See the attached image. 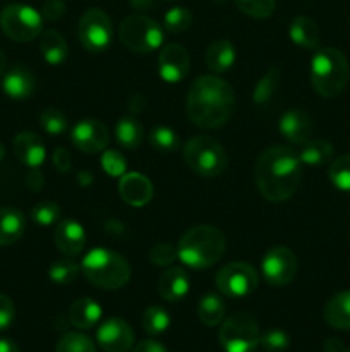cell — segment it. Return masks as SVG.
Returning <instances> with one entry per match:
<instances>
[{
    "mask_svg": "<svg viewBox=\"0 0 350 352\" xmlns=\"http://www.w3.org/2000/svg\"><path fill=\"white\" fill-rule=\"evenodd\" d=\"M115 140L126 150H136L144 140V129L139 120L132 116L119 119L115 124Z\"/></svg>",
    "mask_w": 350,
    "mask_h": 352,
    "instance_id": "cell-29",
    "label": "cell"
},
{
    "mask_svg": "<svg viewBox=\"0 0 350 352\" xmlns=\"http://www.w3.org/2000/svg\"><path fill=\"white\" fill-rule=\"evenodd\" d=\"M345 352H350V349H349V351H345Z\"/></svg>",
    "mask_w": 350,
    "mask_h": 352,
    "instance_id": "cell-56",
    "label": "cell"
},
{
    "mask_svg": "<svg viewBox=\"0 0 350 352\" xmlns=\"http://www.w3.org/2000/svg\"><path fill=\"white\" fill-rule=\"evenodd\" d=\"M129 2L136 10H150L154 6L153 0H129Z\"/></svg>",
    "mask_w": 350,
    "mask_h": 352,
    "instance_id": "cell-49",
    "label": "cell"
},
{
    "mask_svg": "<svg viewBox=\"0 0 350 352\" xmlns=\"http://www.w3.org/2000/svg\"><path fill=\"white\" fill-rule=\"evenodd\" d=\"M288 34H290V40L297 47L305 48V50H314V48H318L319 40H321L318 24L307 16L295 17L290 23V28H288Z\"/></svg>",
    "mask_w": 350,
    "mask_h": 352,
    "instance_id": "cell-24",
    "label": "cell"
},
{
    "mask_svg": "<svg viewBox=\"0 0 350 352\" xmlns=\"http://www.w3.org/2000/svg\"><path fill=\"white\" fill-rule=\"evenodd\" d=\"M280 134L292 144H304L312 134V119L305 110L292 109L280 117Z\"/></svg>",
    "mask_w": 350,
    "mask_h": 352,
    "instance_id": "cell-18",
    "label": "cell"
},
{
    "mask_svg": "<svg viewBox=\"0 0 350 352\" xmlns=\"http://www.w3.org/2000/svg\"><path fill=\"white\" fill-rule=\"evenodd\" d=\"M239 10L254 19H266L275 12V0H233Z\"/></svg>",
    "mask_w": 350,
    "mask_h": 352,
    "instance_id": "cell-39",
    "label": "cell"
},
{
    "mask_svg": "<svg viewBox=\"0 0 350 352\" xmlns=\"http://www.w3.org/2000/svg\"><path fill=\"white\" fill-rule=\"evenodd\" d=\"M40 124L43 131L50 136H60L67 131V116L55 107H48L40 113Z\"/></svg>",
    "mask_w": 350,
    "mask_h": 352,
    "instance_id": "cell-35",
    "label": "cell"
},
{
    "mask_svg": "<svg viewBox=\"0 0 350 352\" xmlns=\"http://www.w3.org/2000/svg\"><path fill=\"white\" fill-rule=\"evenodd\" d=\"M311 82L323 98H335L349 82V60L342 50L321 48L311 58Z\"/></svg>",
    "mask_w": 350,
    "mask_h": 352,
    "instance_id": "cell-5",
    "label": "cell"
},
{
    "mask_svg": "<svg viewBox=\"0 0 350 352\" xmlns=\"http://www.w3.org/2000/svg\"><path fill=\"white\" fill-rule=\"evenodd\" d=\"M150 261L156 267H168L177 260V248L172 246L170 243H158L148 253Z\"/></svg>",
    "mask_w": 350,
    "mask_h": 352,
    "instance_id": "cell-43",
    "label": "cell"
},
{
    "mask_svg": "<svg viewBox=\"0 0 350 352\" xmlns=\"http://www.w3.org/2000/svg\"><path fill=\"white\" fill-rule=\"evenodd\" d=\"M96 342L105 352H129L134 344V332L122 318H108L100 325Z\"/></svg>",
    "mask_w": 350,
    "mask_h": 352,
    "instance_id": "cell-15",
    "label": "cell"
},
{
    "mask_svg": "<svg viewBox=\"0 0 350 352\" xmlns=\"http://www.w3.org/2000/svg\"><path fill=\"white\" fill-rule=\"evenodd\" d=\"M54 241L57 250L64 256L74 258L82 253L86 246V230L79 222L72 219L60 220L54 232Z\"/></svg>",
    "mask_w": 350,
    "mask_h": 352,
    "instance_id": "cell-17",
    "label": "cell"
},
{
    "mask_svg": "<svg viewBox=\"0 0 350 352\" xmlns=\"http://www.w3.org/2000/svg\"><path fill=\"white\" fill-rule=\"evenodd\" d=\"M150 144L156 151L170 153L178 148V136L174 129L167 126H156L150 133Z\"/></svg>",
    "mask_w": 350,
    "mask_h": 352,
    "instance_id": "cell-36",
    "label": "cell"
},
{
    "mask_svg": "<svg viewBox=\"0 0 350 352\" xmlns=\"http://www.w3.org/2000/svg\"><path fill=\"white\" fill-rule=\"evenodd\" d=\"M78 181H79V184L88 186L89 182H93V175H89L88 172H82V174L78 177Z\"/></svg>",
    "mask_w": 350,
    "mask_h": 352,
    "instance_id": "cell-52",
    "label": "cell"
},
{
    "mask_svg": "<svg viewBox=\"0 0 350 352\" xmlns=\"http://www.w3.org/2000/svg\"><path fill=\"white\" fill-rule=\"evenodd\" d=\"M335 148L329 141L325 140H309L304 144H301L297 155L302 165H309V167H319L328 162H331Z\"/></svg>",
    "mask_w": 350,
    "mask_h": 352,
    "instance_id": "cell-28",
    "label": "cell"
},
{
    "mask_svg": "<svg viewBox=\"0 0 350 352\" xmlns=\"http://www.w3.org/2000/svg\"><path fill=\"white\" fill-rule=\"evenodd\" d=\"M78 36L82 47L91 54H102L110 47L113 38L112 21L98 7L88 9L79 19Z\"/></svg>",
    "mask_w": 350,
    "mask_h": 352,
    "instance_id": "cell-11",
    "label": "cell"
},
{
    "mask_svg": "<svg viewBox=\"0 0 350 352\" xmlns=\"http://www.w3.org/2000/svg\"><path fill=\"white\" fill-rule=\"evenodd\" d=\"M325 322L336 330H350V291L338 292L325 306Z\"/></svg>",
    "mask_w": 350,
    "mask_h": 352,
    "instance_id": "cell-22",
    "label": "cell"
},
{
    "mask_svg": "<svg viewBox=\"0 0 350 352\" xmlns=\"http://www.w3.org/2000/svg\"><path fill=\"white\" fill-rule=\"evenodd\" d=\"M342 342L338 339H328L325 342V351L326 352H342Z\"/></svg>",
    "mask_w": 350,
    "mask_h": 352,
    "instance_id": "cell-50",
    "label": "cell"
},
{
    "mask_svg": "<svg viewBox=\"0 0 350 352\" xmlns=\"http://www.w3.org/2000/svg\"><path fill=\"white\" fill-rule=\"evenodd\" d=\"M40 52L47 64L60 65L67 58V41L58 31L48 30L40 34Z\"/></svg>",
    "mask_w": 350,
    "mask_h": 352,
    "instance_id": "cell-27",
    "label": "cell"
},
{
    "mask_svg": "<svg viewBox=\"0 0 350 352\" xmlns=\"http://www.w3.org/2000/svg\"><path fill=\"white\" fill-rule=\"evenodd\" d=\"M278 82H280V69L271 67L270 71L256 82V86H254V105H266V103H270V100L273 98L275 93H277Z\"/></svg>",
    "mask_w": 350,
    "mask_h": 352,
    "instance_id": "cell-31",
    "label": "cell"
},
{
    "mask_svg": "<svg viewBox=\"0 0 350 352\" xmlns=\"http://www.w3.org/2000/svg\"><path fill=\"white\" fill-rule=\"evenodd\" d=\"M16 316V308L9 296L0 294V332L9 329Z\"/></svg>",
    "mask_w": 350,
    "mask_h": 352,
    "instance_id": "cell-44",
    "label": "cell"
},
{
    "mask_svg": "<svg viewBox=\"0 0 350 352\" xmlns=\"http://www.w3.org/2000/svg\"><path fill=\"white\" fill-rule=\"evenodd\" d=\"M12 148L17 160L30 168H38L47 158L43 141L38 134L31 133V131H23V133L16 134L12 141Z\"/></svg>",
    "mask_w": 350,
    "mask_h": 352,
    "instance_id": "cell-19",
    "label": "cell"
},
{
    "mask_svg": "<svg viewBox=\"0 0 350 352\" xmlns=\"http://www.w3.org/2000/svg\"><path fill=\"white\" fill-rule=\"evenodd\" d=\"M67 7H65L64 0H45L41 6V16L47 21H58L65 14Z\"/></svg>",
    "mask_w": 350,
    "mask_h": 352,
    "instance_id": "cell-45",
    "label": "cell"
},
{
    "mask_svg": "<svg viewBox=\"0 0 350 352\" xmlns=\"http://www.w3.org/2000/svg\"><path fill=\"white\" fill-rule=\"evenodd\" d=\"M329 181L338 191L350 192V155H342L329 164Z\"/></svg>",
    "mask_w": 350,
    "mask_h": 352,
    "instance_id": "cell-34",
    "label": "cell"
},
{
    "mask_svg": "<svg viewBox=\"0 0 350 352\" xmlns=\"http://www.w3.org/2000/svg\"><path fill=\"white\" fill-rule=\"evenodd\" d=\"M132 352H167V349L156 340H143L134 347Z\"/></svg>",
    "mask_w": 350,
    "mask_h": 352,
    "instance_id": "cell-48",
    "label": "cell"
},
{
    "mask_svg": "<svg viewBox=\"0 0 350 352\" xmlns=\"http://www.w3.org/2000/svg\"><path fill=\"white\" fill-rule=\"evenodd\" d=\"M215 284L220 294H223L225 298L240 299L256 291L259 277L253 265L244 263V261H233V263L225 265L216 274Z\"/></svg>",
    "mask_w": 350,
    "mask_h": 352,
    "instance_id": "cell-10",
    "label": "cell"
},
{
    "mask_svg": "<svg viewBox=\"0 0 350 352\" xmlns=\"http://www.w3.org/2000/svg\"><path fill=\"white\" fill-rule=\"evenodd\" d=\"M235 47L229 40H216L206 50V67L211 72H226L235 62Z\"/></svg>",
    "mask_w": 350,
    "mask_h": 352,
    "instance_id": "cell-26",
    "label": "cell"
},
{
    "mask_svg": "<svg viewBox=\"0 0 350 352\" xmlns=\"http://www.w3.org/2000/svg\"><path fill=\"white\" fill-rule=\"evenodd\" d=\"M168 327H170V316H168V313L163 308H160V306H150L144 311L143 329L146 333H150L153 337L161 336L163 332H167Z\"/></svg>",
    "mask_w": 350,
    "mask_h": 352,
    "instance_id": "cell-33",
    "label": "cell"
},
{
    "mask_svg": "<svg viewBox=\"0 0 350 352\" xmlns=\"http://www.w3.org/2000/svg\"><path fill=\"white\" fill-rule=\"evenodd\" d=\"M259 337V327L249 313H233L220 329V344L225 352H254Z\"/></svg>",
    "mask_w": 350,
    "mask_h": 352,
    "instance_id": "cell-9",
    "label": "cell"
},
{
    "mask_svg": "<svg viewBox=\"0 0 350 352\" xmlns=\"http://www.w3.org/2000/svg\"><path fill=\"white\" fill-rule=\"evenodd\" d=\"M120 41L136 54H150L163 43V30L156 21L143 14L126 17L119 28Z\"/></svg>",
    "mask_w": 350,
    "mask_h": 352,
    "instance_id": "cell-7",
    "label": "cell"
},
{
    "mask_svg": "<svg viewBox=\"0 0 350 352\" xmlns=\"http://www.w3.org/2000/svg\"><path fill=\"white\" fill-rule=\"evenodd\" d=\"M0 28L17 43L36 40L43 30V16L26 3H9L0 12Z\"/></svg>",
    "mask_w": 350,
    "mask_h": 352,
    "instance_id": "cell-8",
    "label": "cell"
},
{
    "mask_svg": "<svg viewBox=\"0 0 350 352\" xmlns=\"http://www.w3.org/2000/svg\"><path fill=\"white\" fill-rule=\"evenodd\" d=\"M72 144L84 153H100L108 146V127L98 119H82L72 127Z\"/></svg>",
    "mask_w": 350,
    "mask_h": 352,
    "instance_id": "cell-13",
    "label": "cell"
},
{
    "mask_svg": "<svg viewBox=\"0 0 350 352\" xmlns=\"http://www.w3.org/2000/svg\"><path fill=\"white\" fill-rule=\"evenodd\" d=\"M51 160H54L55 168L58 172H62V174H65V172H69L72 168V157L65 148H57L54 151V155H51Z\"/></svg>",
    "mask_w": 350,
    "mask_h": 352,
    "instance_id": "cell-46",
    "label": "cell"
},
{
    "mask_svg": "<svg viewBox=\"0 0 350 352\" xmlns=\"http://www.w3.org/2000/svg\"><path fill=\"white\" fill-rule=\"evenodd\" d=\"M261 196L271 203L292 198L302 179V164L297 151L290 146L275 144L259 155L254 168Z\"/></svg>",
    "mask_w": 350,
    "mask_h": 352,
    "instance_id": "cell-1",
    "label": "cell"
},
{
    "mask_svg": "<svg viewBox=\"0 0 350 352\" xmlns=\"http://www.w3.org/2000/svg\"><path fill=\"white\" fill-rule=\"evenodd\" d=\"M184 162L201 177H216L226 168V153L211 136H194L185 143Z\"/></svg>",
    "mask_w": 350,
    "mask_h": 352,
    "instance_id": "cell-6",
    "label": "cell"
},
{
    "mask_svg": "<svg viewBox=\"0 0 350 352\" xmlns=\"http://www.w3.org/2000/svg\"><path fill=\"white\" fill-rule=\"evenodd\" d=\"M81 274V265L75 263L72 258H62L51 263L50 270H48V277L51 282L57 285H69L75 280Z\"/></svg>",
    "mask_w": 350,
    "mask_h": 352,
    "instance_id": "cell-32",
    "label": "cell"
},
{
    "mask_svg": "<svg viewBox=\"0 0 350 352\" xmlns=\"http://www.w3.org/2000/svg\"><path fill=\"white\" fill-rule=\"evenodd\" d=\"M192 23V14L191 10L185 9V7H172L163 17V28L168 33H184L185 30H189Z\"/></svg>",
    "mask_w": 350,
    "mask_h": 352,
    "instance_id": "cell-37",
    "label": "cell"
},
{
    "mask_svg": "<svg viewBox=\"0 0 350 352\" xmlns=\"http://www.w3.org/2000/svg\"><path fill=\"white\" fill-rule=\"evenodd\" d=\"M102 306L91 298H81L72 302L69 309V320L72 327L79 330H89L102 320Z\"/></svg>",
    "mask_w": 350,
    "mask_h": 352,
    "instance_id": "cell-23",
    "label": "cell"
},
{
    "mask_svg": "<svg viewBox=\"0 0 350 352\" xmlns=\"http://www.w3.org/2000/svg\"><path fill=\"white\" fill-rule=\"evenodd\" d=\"M5 64H7L5 54H3L2 48H0V76H2L3 71H5Z\"/></svg>",
    "mask_w": 350,
    "mask_h": 352,
    "instance_id": "cell-53",
    "label": "cell"
},
{
    "mask_svg": "<svg viewBox=\"0 0 350 352\" xmlns=\"http://www.w3.org/2000/svg\"><path fill=\"white\" fill-rule=\"evenodd\" d=\"M191 69V57L187 50L178 43L165 45L158 55V74L165 82H180Z\"/></svg>",
    "mask_w": 350,
    "mask_h": 352,
    "instance_id": "cell-14",
    "label": "cell"
},
{
    "mask_svg": "<svg viewBox=\"0 0 350 352\" xmlns=\"http://www.w3.org/2000/svg\"><path fill=\"white\" fill-rule=\"evenodd\" d=\"M187 116L201 129L226 124L235 109V93L230 82L216 76H199L191 82L185 100Z\"/></svg>",
    "mask_w": 350,
    "mask_h": 352,
    "instance_id": "cell-2",
    "label": "cell"
},
{
    "mask_svg": "<svg viewBox=\"0 0 350 352\" xmlns=\"http://www.w3.org/2000/svg\"><path fill=\"white\" fill-rule=\"evenodd\" d=\"M226 239L220 229L213 226H196L180 237L177 256L185 267L202 270L222 260Z\"/></svg>",
    "mask_w": 350,
    "mask_h": 352,
    "instance_id": "cell-3",
    "label": "cell"
},
{
    "mask_svg": "<svg viewBox=\"0 0 350 352\" xmlns=\"http://www.w3.org/2000/svg\"><path fill=\"white\" fill-rule=\"evenodd\" d=\"M81 272L88 282L103 291H117L127 285L130 267L122 254L105 248H95L81 261Z\"/></svg>",
    "mask_w": 350,
    "mask_h": 352,
    "instance_id": "cell-4",
    "label": "cell"
},
{
    "mask_svg": "<svg viewBox=\"0 0 350 352\" xmlns=\"http://www.w3.org/2000/svg\"><path fill=\"white\" fill-rule=\"evenodd\" d=\"M31 219L38 226H51L60 219V206L55 201H40L31 210Z\"/></svg>",
    "mask_w": 350,
    "mask_h": 352,
    "instance_id": "cell-40",
    "label": "cell"
},
{
    "mask_svg": "<svg viewBox=\"0 0 350 352\" xmlns=\"http://www.w3.org/2000/svg\"><path fill=\"white\" fill-rule=\"evenodd\" d=\"M259 346L268 352H283L288 349V346H290V339H288L287 332L273 329L261 333Z\"/></svg>",
    "mask_w": 350,
    "mask_h": 352,
    "instance_id": "cell-42",
    "label": "cell"
},
{
    "mask_svg": "<svg viewBox=\"0 0 350 352\" xmlns=\"http://www.w3.org/2000/svg\"><path fill=\"white\" fill-rule=\"evenodd\" d=\"M299 261L292 250L285 246H273L266 251L261 261V272L273 287H285L290 284L297 274Z\"/></svg>",
    "mask_w": 350,
    "mask_h": 352,
    "instance_id": "cell-12",
    "label": "cell"
},
{
    "mask_svg": "<svg viewBox=\"0 0 350 352\" xmlns=\"http://www.w3.org/2000/svg\"><path fill=\"white\" fill-rule=\"evenodd\" d=\"M55 352H96V347L93 340L84 333L69 332L58 340Z\"/></svg>",
    "mask_w": 350,
    "mask_h": 352,
    "instance_id": "cell-38",
    "label": "cell"
},
{
    "mask_svg": "<svg viewBox=\"0 0 350 352\" xmlns=\"http://www.w3.org/2000/svg\"><path fill=\"white\" fill-rule=\"evenodd\" d=\"M225 301L222 299V296L218 294H209L202 296L199 299L198 305V318L202 325L206 327H216L225 320Z\"/></svg>",
    "mask_w": 350,
    "mask_h": 352,
    "instance_id": "cell-30",
    "label": "cell"
},
{
    "mask_svg": "<svg viewBox=\"0 0 350 352\" xmlns=\"http://www.w3.org/2000/svg\"><path fill=\"white\" fill-rule=\"evenodd\" d=\"M0 352H19V347L9 339H0Z\"/></svg>",
    "mask_w": 350,
    "mask_h": 352,
    "instance_id": "cell-51",
    "label": "cell"
},
{
    "mask_svg": "<svg viewBox=\"0 0 350 352\" xmlns=\"http://www.w3.org/2000/svg\"><path fill=\"white\" fill-rule=\"evenodd\" d=\"M26 230V219L17 208H0V246H10Z\"/></svg>",
    "mask_w": 350,
    "mask_h": 352,
    "instance_id": "cell-25",
    "label": "cell"
},
{
    "mask_svg": "<svg viewBox=\"0 0 350 352\" xmlns=\"http://www.w3.org/2000/svg\"><path fill=\"white\" fill-rule=\"evenodd\" d=\"M26 184L31 191H40L45 184L43 174H41L38 168H31V172L27 174V177H26Z\"/></svg>",
    "mask_w": 350,
    "mask_h": 352,
    "instance_id": "cell-47",
    "label": "cell"
},
{
    "mask_svg": "<svg viewBox=\"0 0 350 352\" xmlns=\"http://www.w3.org/2000/svg\"><path fill=\"white\" fill-rule=\"evenodd\" d=\"M36 88V78L24 65H16L3 74L2 89L9 98L24 100L30 98Z\"/></svg>",
    "mask_w": 350,
    "mask_h": 352,
    "instance_id": "cell-20",
    "label": "cell"
},
{
    "mask_svg": "<svg viewBox=\"0 0 350 352\" xmlns=\"http://www.w3.org/2000/svg\"><path fill=\"white\" fill-rule=\"evenodd\" d=\"M102 168L110 177H122L127 172V162L124 155L117 150H103Z\"/></svg>",
    "mask_w": 350,
    "mask_h": 352,
    "instance_id": "cell-41",
    "label": "cell"
},
{
    "mask_svg": "<svg viewBox=\"0 0 350 352\" xmlns=\"http://www.w3.org/2000/svg\"><path fill=\"white\" fill-rule=\"evenodd\" d=\"M3 157H5V148H3V144L0 143V162L3 160Z\"/></svg>",
    "mask_w": 350,
    "mask_h": 352,
    "instance_id": "cell-54",
    "label": "cell"
},
{
    "mask_svg": "<svg viewBox=\"0 0 350 352\" xmlns=\"http://www.w3.org/2000/svg\"><path fill=\"white\" fill-rule=\"evenodd\" d=\"M216 2H220V3H225L226 0H216Z\"/></svg>",
    "mask_w": 350,
    "mask_h": 352,
    "instance_id": "cell-55",
    "label": "cell"
},
{
    "mask_svg": "<svg viewBox=\"0 0 350 352\" xmlns=\"http://www.w3.org/2000/svg\"><path fill=\"white\" fill-rule=\"evenodd\" d=\"M119 195L129 206L143 208L153 198V184L141 172H126L119 179Z\"/></svg>",
    "mask_w": 350,
    "mask_h": 352,
    "instance_id": "cell-16",
    "label": "cell"
},
{
    "mask_svg": "<svg viewBox=\"0 0 350 352\" xmlns=\"http://www.w3.org/2000/svg\"><path fill=\"white\" fill-rule=\"evenodd\" d=\"M189 289H191V278L182 267L167 268L158 282V292L168 302H177L184 299Z\"/></svg>",
    "mask_w": 350,
    "mask_h": 352,
    "instance_id": "cell-21",
    "label": "cell"
}]
</instances>
